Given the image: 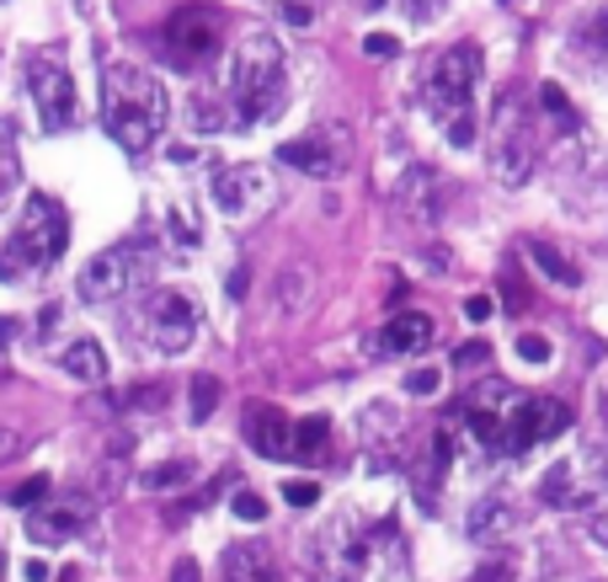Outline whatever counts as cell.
Wrapping results in <instances>:
<instances>
[{
    "instance_id": "obj_1",
    "label": "cell",
    "mask_w": 608,
    "mask_h": 582,
    "mask_svg": "<svg viewBox=\"0 0 608 582\" xmlns=\"http://www.w3.org/2000/svg\"><path fill=\"white\" fill-rule=\"evenodd\" d=\"M165 118H171V96L150 70H139V65H107L102 70V124L128 156L150 150L161 139Z\"/></svg>"
},
{
    "instance_id": "obj_2",
    "label": "cell",
    "mask_w": 608,
    "mask_h": 582,
    "mask_svg": "<svg viewBox=\"0 0 608 582\" xmlns=\"http://www.w3.org/2000/svg\"><path fill=\"white\" fill-rule=\"evenodd\" d=\"M230 102L241 107L236 124H267L288 102V70L284 48L273 33H245L230 59Z\"/></svg>"
},
{
    "instance_id": "obj_3",
    "label": "cell",
    "mask_w": 608,
    "mask_h": 582,
    "mask_svg": "<svg viewBox=\"0 0 608 582\" xmlns=\"http://www.w3.org/2000/svg\"><path fill=\"white\" fill-rule=\"evenodd\" d=\"M475 85H481V48L454 43L433 65V81H427V118L454 145H475Z\"/></svg>"
},
{
    "instance_id": "obj_4",
    "label": "cell",
    "mask_w": 608,
    "mask_h": 582,
    "mask_svg": "<svg viewBox=\"0 0 608 582\" xmlns=\"http://www.w3.org/2000/svg\"><path fill=\"white\" fill-rule=\"evenodd\" d=\"M70 247V219H65V204H54L48 193H33L11 241L0 247V284H22L27 273L38 267H54Z\"/></svg>"
},
{
    "instance_id": "obj_5",
    "label": "cell",
    "mask_w": 608,
    "mask_h": 582,
    "mask_svg": "<svg viewBox=\"0 0 608 582\" xmlns=\"http://www.w3.org/2000/svg\"><path fill=\"white\" fill-rule=\"evenodd\" d=\"M156 278V251L145 247V241H118V247L96 251L91 262L81 267V299L85 305H107V299H118L128 289H145Z\"/></svg>"
},
{
    "instance_id": "obj_6",
    "label": "cell",
    "mask_w": 608,
    "mask_h": 582,
    "mask_svg": "<svg viewBox=\"0 0 608 582\" xmlns=\"http://www.w3.org/2000/svg\"><path fill=\"white\" fill-rule=\"evenodd\" d=\"M193 336H198V305H193L187 294L156 289L139 305V342H145L150 353H161V358L187 353Z\"/></svg>"
},
{
    "instance_id": "obj_7",
    "label": "cell",
    "mask_w": 608,
    "mask_h": 582,
    "mask_svg": "<svg viewBox=\"0 0 608 582\" xmlns=\"http://www.w3.org/2000/svg\"><path fill=\"white\" fill-rule=\"evenodd\" d=\"M219 38H225V16L214 5H182L165 16L161 48L176 70H203L219 54Z\"/></svg>"
},
{
    "instance_id": "obj_8",
    "label": "cell",
    "mask_w": 608,
    "mask_h": 582,
    "mask_svg": "<svg viewBox=\"0 0 608 582\" xmlns=\"http://www.w3.org/2000/svg\"><path fill=\"white\" fill-rule=\"evenodd\" d=\"M464 427H470V438H475V449H491V455H502V444H507V433H513V416L524 407V396L507 385V379H481L464 401Z\"/></svg>"
},
{
    "instance_id": "obj_9",
    "label": "cell",
    "mask_w": 608,
    "mask_h": 582,
    "mask_svg": "<svg viewBox=\"0 0 608 582\" xmlns=\"http://www.w3.org/2000/svg\"><path fill=\"white\" fill-rule=\"evenodd\" d=\"M27 85H33V102H38V118L48 134H65L81 118V96H76V76L65 65V54H38L33 70H27Z\"/></svg>"
},
{
    "instance_id": "obj_10",
    "label": "cell",
    "mask_w": 608,
    "mask_h": 582,
    "mask_svg": "<svg viewBox=\"0 0 608 582\" xmlns=\"http://www.w3.org/2000/svg\"><path fill=\"white\" fill-rule=\"evenodd\" d=\"M91 518H96L91 498H81V492H54V498H43V507L27 513V540L65 545V540H76V535H85Z\"/></svg>"
},
{
    "instance_id": "obj_11",
    "label": "cell",
    "mask_w": 608,
    "mask_h": 582,
    "mask_svg": "<svg viewBox=\"0 0 608 582\" xmlns=\"http://www.w3.org/2000/svg\"><path fill=\"white\" fill-rule=\"evenodd\" d=\"M566 427H571L566 401H555V396H524V407H518V416H513V433H507L502 455L524 459L534 444H544V438H555V433H566Z\"/></svg>"
},
{
    "instance_id": "obj_12",
    "label": "cell",
    "mask_w": 608,
    "mask_h": 582,
    "mask_svg": "<svg viewBox=\"0 0 608 582\" xmlns=\"http://www.w3.org/2000/svg\"><path fill=\"white\" fill-rule=\"evenodd\" d=\"M208 193H214V208H219V214H245L251 204H267L273 176L262 167H219L208 176Z\"/></svg>"
},
{
    "instance_id": "obj_13",
    "label": "cell",
    "mask_w": 608,
    "mask_h": 582,
    "mask_svg": "<svg viewBox=\"0 0 608 582\" xmlns=\"http://www.w3.org/2000/svg\"><path fill=\"white\" fill-rule=\"evenodd\" d=\"M433 336H438V321H433V316H422V310H401V316H390V321H385V332H379V353H390V358H416L422 347H433Z\"/></svg>"
},
{
    "instance_id": "obj_14",
    "label": "cell",
    "mask_w": 608,
    "mask_h": 582,
    "mask_svg": "<svg viewBox=\"0 0 608 582\" xmlns=\"http://www.w3.org/2000/svg\"><path fill=\"white\" fill-rule=\"evenodd\" d=\"M245 438H251V449L267 459H294V427H288V416L278 407H251L245 412Z\"/></svg>"
},
{
    "instance_id": "obj_15",
    "label": "cell",
    "mask_w": 608,
    "mask_h": 582,
    "mask_svg": "<svg viewBox=\"0 0 608 582\" xmlns=\"http://www.w3.org/2000/svg\"><path fill=\"white\" fill-rule=\"evenodd\" d=\"M491 167H496V182L524 187L528 176H534V139H528V128L513 134V118H507L502 139H496V150H491Z\"/></svg>"
},
{
    "instance_id": "obj_16",
    "label": "cell",
    "mask_w": 608,
    "mask_h": 582,
    "mask_svg": "<svg viewBox=\"0 0 608 582\" xmlns=\"http://www.w3.org/2000/svg\"><path fill=\"white\" fill-rule=\"evenodd\" d=\"M513 535H518V507H513V498L491 492V498H481L470 507V540L502 545V540H513Z\"/></svg>"
},
{
    "instance_id": "obj_17",
    "label": "cell",
    "mask_w": 608,
    "mask_h": 582,
    "mask_svg": "<svg viewBox=\"0 0 608 582\" xmlns=\"http://www.w3.org/2000/svg\"><path fill=\"white\" fill-rule=\"evenodd\" d=\"M278 161L294 171H305V176H336V167H342V156L331 150L325 134H299V139L278 145Z\"/></svg>"
},
{
    "instance_id": "obj_18",
    "label": "cell",
    "mask_w": 608,
    "mask_h": 582,
    "mask_svg": "<svg viewBox=\"0 0 608 582\" xmlns=\"http://www.w3.org/2000/svg\"><path fill=\"white\" fill-rule=\"evenodd\" d=\"M433 193H438V176H433V171H405V182L395 187V204H401L411 219L427 225V219H438V198H433Z\"/></svg>"
},
{
    "instance_id": "obj_19",
    "label": "cell",
    "mask_w": 608,
    "mask_h": 582,
    "mask_svg": "<svg viewBox=\"0 0 608 582\" xmlns=\"http://www.w3.org/2000/svg\"><path fill=\"white\" fill-rule=\"evenodd\" d=\"M225 582H278V572H273L262 545H236L225 556Z\"/></svg>"
},
{
    "instance_id": "obj_20",
    "label": "cell",
    "mask_w": 608,
    "mask_h": 582,
    "mask_svg": "<svg viewBox=\"0 0 608 582\" xmlns=\"http://www.w3.org/2000/svg\"><path fill=\"white\" fill-rule=\"evenodd\" d=\"M59 364H65V375H70V379H91V385H96V379H107V353H102V342H91V336L70 342Z\"/></svg>"
},
{
    "instance_id": "obj_21",
    "label": "cell",
    "mask_w": 608,
    "mask_h": 582,
    "mask_svg": "<svg viewBox=\"0 0 608 582\" xmlns=\"http://www.w3.org/2000/svg\"><path fill=\"white\" fill-rule=\"evenodd\" d=\"M225 107H230L225 96H214V91H198V96L187 102V124L198 128V134H219V128L236 124V118H230Z\"/></svg>"
},
{
    "instance_id": "obj_22",
    "label": "cell",
    "mask_w": 608,
    "mask_h": 582,
    "mask_svg": "<svg viewBox=\"0 0 608 582\" xmlns=\"http://www.w3.org/2000/svg\"><path fill=\"white\" fill-rule=\"evenodd\" d=\"M528 256L550 273V284H561V289H576L582 284V273H576V262L571 256H561V251L550 247V241H528Z\"/></svg>"
},
{
    "instance_id": "obj_23",
    "label": "cell",
    "mask_w": 608,
    "mask_h": 582,
    "mask_svg": "<svg viewBox=\"0 0 608 582\" xmlns=\"http://www.w3.org/2000/svg\"><path fill=\"white\" fill-rule=\"evenodd\" d=\"M16 182H22V156H16V134H11V124L0 118V208H5V198L16 193Z\"/></svg>"
},
{
    "instance_id": "obj_24",
    "label": "cell",
    "mask_w": 608,
    "mask_h": 582,
    "mask_svg": "<svg viewBox=\"0 0 608 582\" xmlns=\"http://www.w3.org/2000/svg\"><path fill=\"white\" fill-rule=\"evenodd\" d=\"M325 438H331V422H325V416H305V422L294 427V455H299V459H321Z\"/></svg>"
},
{
    "instance_id": "obj_25",
    "label": "cell",
    "mask_w": 608,
    "mask_h": 582,
    "mask_svg": "<svg viewBox=\"0 0 608 582\" xmlns=\"http://www.w3.org/2000/svg\"><path fill=\"white\" fill-rule=\"evenodd\" d=\"M214 407H219V379L193 375V385H187V412H193V422H208Z\"/></svg>"
},
{
    "instance_id": "obj_26",
    "label": "cell",
    "mask_w": 608,
    "mask_h": 582,
    "mask_svg": "<svg viewBox=\"0 0 608 582\" xmlns=\"http://www.w3.org/2000/svg\"><path fill=\"white\" fill-rule=\"evenodd\" d=\"M193 481V459H165L156 470H145V487H182Z\"/></svg>"
},
{
    "instance_id": "obj_27",
    "label": "cell",
    "mask_w": 608,
    "mask_h": 582,
    "mask_svg": "<svg viewBox=\"0 0 608 582\" xmlns=\"http://www.w3.org/2000/svg\"><path fill=\"white\" fill-rule=\"evenodd\" d=\"M43 498H54V481H48V476H27L16 492H5V502H11V507H38Z\"/></svg>"
},
{
    "instance_id": "obj_28",
    "label": "cell",
    "mask_w": 608,
    "mask_h": 582,
    "mask_svg": "<svg viewBox=\"0 0 608 582\" xmlns=\"http://www.w3.org/2000/svg\"><path fill=\"white\" fill-rule=\"evenodd\" d=\"M539 498L544 502H571V465H550V470H544Z\"/></svg>"
},
{
    "instance_id": "obj_29",
    "label": "cell",
    "mask_w": 608,
    "mask_h": 582,
    "mask_svg": "<svg viewBox=\"0 0 608 582\" xmlns=\"http://www.w3.org/2000/svg\"><path fill=\"white\" fill-rule=\"evenodd\" d=\"M310 299V267H284V310H299Z\"/></svg>"
},
{
    "instance_id": "obj_30",
    "label": "cell",
    "mask_w": 608,
    "mask_h": 582,
    "mask_svg": "<svg viewBox=\"0 0 608 582\" xmlns=\"http://www.w3.org/2000/svg\"><path fill=\"white\" fill-rule=\"evenodd\" d=\"M284 502L288 507H316V502H321V487H316L310 476H294V481H284Z\"/></svg>"
},
{
    "instance_id": "obj_31",
    "label": "cell",
    "mask_w": 608,
    "mask_h": 582,
    "mask_svg": "<svg viewBox=\"0 0 608 582\" xmlns=\"http://www.w3.org/2000/svg\"><path fill=\"white\" fill-rule=\"evenodd\" d=\"M230 513H236L241 524H262V518H267V502L256 498V492H236V502H230Z\"/></svg>"
},
{
    "instance_id": "obj_32",
    "label": "cell",
    "mask_w": 608,
    "mask_h": 582,
    "mask_svg": "<svg viewBox=\"0 0 608 582\" xmlns=\"http://www.w3.org/2000/svg\"><path fill=\"white\" fill-rule=\"evenodd\" d=\"M518 358H524V364H550V336L524 332L518 336Z\"/></svg>"
},
{
    "instance_id": "obj_33",
    "label": "cell",
    "mask_w": 608,
    "mask_h": 582,
    "mask_svg": "<svg viewBox=\"0 0 608 582\" xmlns=\"http://www.w3.org/2000/svg\"><path fill=\"white\" fill-rule=\"evenodd\" d=\"M171 236L182 241V251L198 247V225H193V214H187V208H171Z\"/></svg>"
},
{
    "instance_id": "obj_34",
    "label": "cell",
    "mask_w": 608,
    "mask_h": 582,
    "mask_svg": "<svg viewBox=\"0 0 608 582\" xmlns=\"http://www.w3.org/2000/svg\"><path fill=\"white\" fill-rule=\"evenodd\" d=\"M438 385H444L438 369H411L405 375V396H438Z\"/></svg>"
},
{
    "instance_id": "obj_35",
    "label": "cell",
    "mask_w": 608,
    "mask_h": 582,
    "mask_svg": "<svg viewBox=\"0 0 608 582\" xmlns=\"http://www.w3.org/2000/svg\"><path fill=\"white\" fill-rule=\"evenodd\" d=\"M539 102H544V107H550L555 118H571V96H566V91H561L555 81H544V85H539Z\"/></svg>"
},
{
    "instance_id": "obj_36",
    "label": "cell",
    "mask_w": 608,
    "mask_h": 582,
    "mask_svg": "<svg viewBox=\"0 0 608 582\" xmlns=\"http://www.w3.org/2000/svg\"><path fill=\"white\" fill-rule=\"evenodd\" d=\"M491 310H496V299H491V294H470V299H464V321H475V327L491 321Z\"/></svg>"
},
{
    "instance_id": "obj_37",
    "label": "cell",
    "mask_w": 608,
    "mask_h": 582,
    "mask_svg": "<svg viewBox=\"0 0 608 582\" xmlns=\"http://www.w3.org/2000/svg\"><path fill=\"white\" fill-rule=\"evenodd\" d=\"M278 11H284V22H288V27H310V22H316V11H310L305 0H284Z\"/></svg>"
},
{
    "instance_id": "obj_38",
    "label": "cell",
    "mask_w": 608,
    "mask_h": 582,
    "mask_svg": "<svg viewBox=\"0 0 608 582\" xmlns=\"http://www.w3.org/2000/svg\"><path fill=\"white\" fill-rule=\"evenodd\" d=\"M491 353H486V342H464L459 353H454V364H464V369H475V364H486Z\"/></svg>"
},
{
    "instance_id": "obj_39",
    "label": "cell",
    "mask_w": 608,
    "mask_h": 582,
    "mask_svg": "<svg viewBox=\"0 0 608 582\" xmlns=\"http://www.w3.org/2000/svg\"><path fill=\"white\" fill-rule=\"evenodd\" d=\"M364 48L374 54V59H385V54H401V43L390 38V33H368V38H364Z\"/></svg>"
},
{
    "instance_id": "obj_40",
    "label": "cell",
    "mask_w": 608,
    "mask_h": 582,
    "mask_svg": "<svg viewBox=\"0 0 608 582\" xmlns=\"http://www.w3.org/2000/svg\"><path fill=\"white\" fill-rule=\"evenodd\" d=\"M16 449H22V433H16L11 422H0V459H11Z\"/></svg>"
},
{
    "instance_id": "obj_41",
    "label": "cell",
    "mask_w": 608,
    "mask_h": 582,
    "mask_svg": "<svg viewBox=\"0 0 608 582\" xmlns=\"http://www.w3.org/2000/svg\"><path fill=\"white\" fill-rule=\"evenodd\" d=\"M54 327H59V305H43V316H38V332L48 336V332H54Z\"/></svg>"
},
{
    "instance_id": "obj_42",
    "label": "cell",
    "mask_w": 608,
    "mask_h": 582,
    "mask_svg": "<svg viewBox=\"0 0 608 582\" xmlns=\"http://www.w3.org/2000/svg\"><path fill=\"white\" fill-rule=\"evenodd\" d=\"M171 582H198V561H176V572H171Z\"/></svg>"
},
{
    "instance_id": "obj_43",
    "label": "cell",
    "mask_w": 608,
    "mask_h": 582,
    "mask_svg": "<svg viewBox=\"0 0 608 582\" xmlns=\"http://www.w3.org/2000/svg\"><path fill=\"white\" fill-rule=\"evenodd\" d=\"M22 578H27V582H48V567H43V561H27V567H22Z\"/></svg>"
},
{
    "instance_id": "obj_44",
    "label": "cell",
    "mask_w": 608,
    "mask_h": 582,
    "mask_svg": "<svg viewBox=\"0 0 608 582\" xmlns=\"http://www.w3.org/2000/svg\"><path fill=\"white\" fill-rule=\"evenodd\" d=\"M11 336H16V316H0V347H11Z\"/></svg>"
},
{
    "instance_id": "obj_45",
    "label": "cell",
    "mask_w": 608,
    "mask_h": 582,
    "mask_svg": "<svg viewBox=\"0 0 608 582\" xmlns=\"http://www.w3.org/2000/svg\"><path fill=\"white\" fill-rule=\"evenodd\" d=\"M245 278H251L245 267H236V273H230V294H236V299H245Z\"/></svg>"
},
{
    "instance_id": "obj_46",
    "label": "cell",
    "mask_w": 608,
    "mask_h": 582,
    "mask_svg": "<svg viewBox=\"0 0 608 582\" xmlns=\"http://www.w3.org/2000/svg\"><path fill=\"white\" fill-rule=\"evenodd\" d=\"M593 540L608 550V513H598V518H593Z\"/></svg>"
},
{
    "instance_id": "obj_47",
    "label": "cell",
    "mask_w": 608,
    "mask_h": 582,
    "mask_svg": "<svg viewBox=\"0 0 608 582\" xmlns=\"http://www.w3.org/2000/svg\"><path fill=\"white\" fill-rule=\"evenodd\" d=\"M593 38L608 43V11H598V16H593Z\"/></svg>"
},
{
    "instance_id": "obj_48",
    "label": "cell",
    "mask_w": 608,
    "mask_h": 582,
    "mask_svg": "<svg viewBox=\"0 0 608 582\" xmlns=\"http://www.w3.org/2000/svg\"><path fill=\"white\" fill-rule=\"evenodd\" d=\"M411 11H433V5H444V0H405Z\"/></svg>"
},
{
    "instance_id": "obj_49",
    "label": "cell",
    "mask_w": 608,
    "mask_h": 582,
    "mask_svg": "<svg viewBox=\"0 0 608 582\" xmlns=\"http://www.w3.org/2000/svg\"><path fill=\"white\" fill-rule=\"evenodd\" d=\"M496 578H502V567H486V572H481L475 582H496Z\"/></svg>"
},
{
    "instance_id": "obj_50",
    "label": "cell",
    "mask_w": 608,
    "mask_h": 582,
    "mask_svg": "<svg viewBox=\"0 0 608 582\" xmlns=\"http://www.w3.org/2000/svg\"><path fill=\"white\" fill-rule=\"evenodd\" d=\"M54 582H81V572H76V567H70V572H59V578Z\"/></svg>"
},
{
    "instance_id": "obj_51",
    "label": "cell",
    "mask_w": 608,
    "mask_h": 582,
    "mask_svg": "<svg viewBox=\"0 0 608 582\" xmlns=\"http://www.w3.org/2000/svg\"><path fill=\"white\" fill-rule=\"evenodd\" d=\"M0 582H5V556H0Z\"/></svg>"
}]
</instances>
